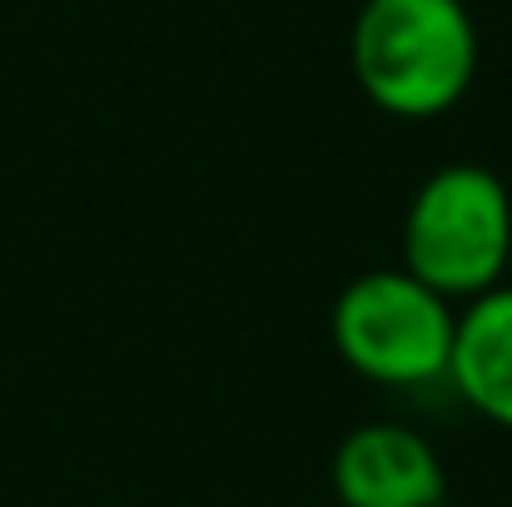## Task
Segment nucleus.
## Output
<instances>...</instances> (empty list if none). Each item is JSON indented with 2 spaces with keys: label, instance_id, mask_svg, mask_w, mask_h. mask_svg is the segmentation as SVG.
I'll return each instance as SVG.
<instances>
[{
  "label": "nucleus",
  "instance_id": "obj_1",
  "mask_svg": "<svg viewBox=\"0 0 512 507\" xmlns=\"http://www.w3.org/2000/svg\"><path fill=\"white\" fill-rule=\"evenodd\" d=\"M348 60L383 115L438 120L473 90L478 25L463 0H363Z\"/></svg>",
  "mask_w": 512,
  "mask_h": 507
},
{
  "label": "nucleus",
  "instance_id": "obj_2",
  "mask_svg": "<svg viewBox=\"0 0 512 507\" xmlns=\"http://www.w3.org/2000/svg\"><path fill=\"white\" fill-rule=\"evenodd\" d=\"M512 259L508 184L483 165L433 169L403 214V269L448 304L503 284Z\"/></svg>",
  "mask_w": 512,
  "mask_h": 507
},
{
  "label": "nucleus",
  "instance_id": "obj_3",
  "mask_svg": "<svg viewBox=\"0 0 512 507\" xmlns=\"http://www.w3.org/2000/svg\"><path fill=\"white\" fill-rule=\"evenodd\" d=\"M458 334V309L423 279L398 269H368L343 284L329 314V338L339 358L368 383L428 388L448 378Z\"/></svg>",
  "mask_w": 512,
  "mask_h": 507
},
{
  "label": "nucleus",
  "instance_id": "obj_4",
  "mask_svg": "<svg viewBox=\"0 0 512 507\" xmlns=\"http://www.w3.org/2000/svg\"><path fill=\"white\" fill-rule=\"evenodd\" d=\"M343 507H438L448 503V473L438 448L393 418L348 428L329 463Z\"/></svg>",
  "mask_w": 512,
  "mask_h": 507
},
{
  "label": "nucleus",
  "instance_id": "obj_5",
  "mask_svg": "<svg viewBox=\"0 0 512 507\" xmlns=\"http://www.w3.org/2000/svg\"><path fill=\"white\" fill-rule=\"evenodd\" d=\"M448 383L478 418L512 433V284H498L458 309Z\"/></svg>",
  "mask_w": 512,
  "mask_h": 507
},
{
  "label": "nucleus",
  "instance_id": "obj_6",
  "mask_svg": "<svg viewBox=\"0 0 512 507\" xmlns=\"http://www.w3.org/2000/svg\"><path fill=\"white\" fill-rule=\"evenodd\" d=\"M438 507H453V503H438Z\"/></svg>",
  "mask_w": 512,
  "mask_h": 507
}]
</instances>
